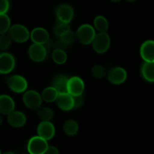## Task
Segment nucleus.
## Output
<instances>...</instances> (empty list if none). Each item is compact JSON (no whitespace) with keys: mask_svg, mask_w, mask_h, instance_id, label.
<instances>
[{"mask_svg":"<svg viewBox=\"0 0 154 154\" xmlns=\"http://www.w3.org/2000/svg\"><path fill=\"white\" fill-rule=\"evenodd\" d=\"M28 55L31 60L35 63H42L46 59L48 51L44 45L33 43L29 48Z\"/></svg>","mask_w":154,"mask_h":154,"instance_id":"6e6552de","label":"nucleus"},{"mask_svg":"<svg viewBox=\"0 0 154 154\" xmlns=\"http://www.w3.org/2000/svg\"><path fill=\"white\" fill-rule=\"evenodd\" d=\"M56 129L51 121H42L37 126V135L46 141H50L54 137Z\"/></svg>","mask_w":154,"mask_h":154,"instance_id":"f8f14e48","label":"nucleus"},{"mask_svg":"<svg viewBox=\"0 0 154 154\" xmlns=\"http://www.w3.org/2000/svg\"><path fill=\"white\" fill-rule=\"evenodd\" d=\"M126 1L129 2H135L136 0H126Z\"/></svg>","mask_w":154,"mask_h":154,"instance_id":"c9c22d12","label":"nucleus"},{"mask_svg":"<svg viewBox=\"0 0 154 154\" xmlns=\"http://www.w3.org/2000/svg\"><path fill=\"white\" fill-rule=\"evenodd\" d=\"M41 96H42V101H45L48 103H51V102H54L56 101L57 96H58V93L54 89V87L51 86V87H48L44 89L42 94H41Z\"/></svg>","mask_w":154,"mask_h":154,"instance_id":"4be33fe9","label":"nucleus"},{"mask_svg":"<svg viewBox=\"0 0 154 154\" xmlns=\"http://www.w3.org/2000/svg\"><path fill=\"white\" fill-rule=\"evenodd\" d=\"M11 38L8 33H4L0 35V51L4 52L6 51L11 45Z\"/></svg>","mask_w":154,"mask_h":154,"instance_id":"c85d7f7f","label":"nucleus"},{"mask_svg":"<svg viewBox=\"0 0 154 154\" xmlns=\"http://www.w3.org/2000/svg\"><path fill=\"white\" fill-rule=\"evenodd\" d=\"M38 117L42 121H51L54 117V111L47 106H40L36 110Z\"/></svg>","mask_w":154,"mask_h":154,"instance_id":"5701e85b","label":"nucleus"},{"mask_svg":"<svg viewBox=\"0 0 154 154\" xmlns=\"http://www.w3.org/2000/svg\"><path fill=\"white\" fill-rule=\"evenodd\" d=\"M5 81L8 88L15 93H24L28 88V81L22 75H11L6 78Z\"/></svg>","mask_w":154,"mask_h":154,"instance_id":"f03ea898","label":"nucleus"},{"mask_svg":"<svg viewBox=\"0 0 154 154\" xmlns=\"http://www.w3.org/2000/svg\"><path fill=\"white\" fill-rule=\"evenodd\" d=\"M73 101H74V109H78L84 103V96L83 95H80V96H73Z\"/></svg>","mask_w":154,"mask_h":154,"instance_id":"7c9ffc66","label":"nucleus"},{"mask_svg":"<svg viewBox=\"0 0 154 154\" xmlns=\"http://www.w3.org/2000/svg\"><path fill=\"white\" fill-rule=\"evenodd\" d=\"M140 56L144 62H154V42L147 40L143 42L140 48Z\"/></svg>","mask_w":154,"mask_h":154,"instance_id":"2eb2a0df","label":"nucleus"},{"mask_svg":"<svg viewBox=\"0 0 154 154\" xmlns=\"http://www.w3.org/2000/svg\"><path fill=\"white\" fill-rule=\"evenodd\" d=\"M45 154H60V151L55 146H48Z\"/></svg>","mask_w":154,"mask_h":154,"instance_id":"2f4dec72","label":"nucleus"},{"mask_svg":"<svg viewBox=\"0 0 154 154\" xmlns=\"http://www.w3.org/2000/svg\"><path fill=\"white\" fill-rule=\"evenodd\" d=\"M141 75L144 81L149 83L154 82V62H144L141 67Z\"/></svg>","mask_w":154,"mask_h":154,"instance_id":"a211bd4d","label":"nucleus"},{"mask_svg":"<svg viewBox=\"0 0 154 154\" xmlns=\"http://www.w3.org/2000/svg\"><path fill=\"white\" fill-rule=\"evenodd\" d=\"M69 29H71L69 23H66L62 22V21L57 20V23H56L55 26H54V32L56 35L60 37L61 35H63V33L66 32V31Z\"/></svg>","mask_w":154,"mask_h":154,"instance_id":"bb28decb","label":"nucleus"},{"mask_svg":"<svg viewBox=\"0 0 154 154\" xmlns=\"http://www.w3.org/2000/svg\"><path fill=\"white\" fill-rule=\"evenodd\" d=\"M0 154H2V152H1V150H0Z\"/></svg>","mask_w":154,"mask_h":154,"instance_id":"4c0bfd02","label":"nucleus"},{"mask_svg":"<svg viewBox=\"0 0 154 154\" xmlns=\"http://www.w3.org/2000/svg\"><path fill=\"white\" fill-rule=\"evenodd\" d=\"M107 78L111 84L114 85L123 84L127 79V72L122 67H114L107 73Z\"/></svg>","mask_w":154,"mask_h":154,"instance_id":"1a4fd4ad","label":"nucleus"},{"mask_svg":"<svg viewBox=\"0 0 154 154\" xmlns=\"http://www.w3.org/2000/svg\"><path fill=\"white\" fill-rule=\"evenodd\" d=\"M60 38L61 40V42H63L64 45H72L74 42L76 41V35L74 32H72V30L69 29L68 31H66V32L63 33V35L60 36Z\"/></svg>","mask_w":154,"mask_h":154,"instance_id":"cd10ccee","label":"nucleus"},{"mask_svg":"<svg viewBox=\"0 0 154 154\" xmlns=\"http://www.w3.org/2000/svg\"><path fill=\"white\" fill-rule=\"evenodd\" d=\"M10 9L9 0H0V14H7Z\"/></svg>","mask_w":154,"mask_h":154,"instance_id":"c756f323","label":"nucleus"},{"mask_svg":"<svg viewBox=\"0 0 154 154\" xmlns=\"http://www.w3.org/2000/svg\"><path fill=\"white\" fill-rule=\"evenodd\" d=\"M8 33L11 40L17 43H25L29 39L30 32L27 27L22 24H14L11 26Z\"/></svg>","mask_w":154,"mask_h":154,"instance_id":"7ed1b4c3","label":"nucleus"},{"mask_svg":"<svg viewBox=\"0 0 154 154\" xmlns=\"http://www.w3.org/2000/svg\"><path fill=\"white\" fill-rule=\"evenodd\" d=\"M23 102L27 108L36 111L42 106V99L41 94L35 90H26L23 96Z\"/></svg>","mask_w":154,"mask_h":154,"instance_id":"423d86ee","label":"nucleus"},{"mask_svg":"<svg viewBox=\"0 0 154 154\" xmlns=\"http://www.w3.org/2000/svg\"><path fill=\"white\" fill-rule=\"evenodd\" d=\"M93 27L99 32H107L109 27L108 20L102 15H99L93 20Z\"/></svg>","mask_w":154,"mask_h":154,"instance_id":"412c9836","label":"nucleus"},{"mask_svg":"<svg viewBox=\"0 0 154 154\" xmlns=\"http://www.w3.org/2000/svg\"><path fill=\"white\" fill-rule=\"evenodd\" d=\"M111 1L113 2H120L122 0H111Z\"/></svg>","mask_w":154,"mask_h":154,"instance_id":"f704fd0d","label":"nucleus"},{"mask_svg":"<svg viewBox=\"0 0 154 154\" xmlns=\"http://www.w3.org/2000/svg\"><path fill=\"white\" fill-rule=\"evenodd\" d=\"M75 35L76 38L79 41L80 43L84 45H88L92 44L96 32L93 26L84 23L78 27Z\"/></svg>","mask_w":154,"mask_h":154,"instance_id":"f257e3e1","label":"nucleus"},{"mask_svg":"<svg viewBox=\"0 0 154 154\" xmlns=\"http://www.w3.org/2000/svg\"><path fill=\"white\" fill-rule=\"evenodd\" d=\"M29 38L33 43L45 45L49 41L50 35L46 29L43 27H36L30 32Z\"/></svg>","mask_w":154,"mask_h":154,"instance_id":"4468645a","label":"nucleus"},{"mask_svg":"<svg viewBox=\"0 0 154 154\" xmlns=\"http://www.w3.org/2000/svg\"><path fill=\"white\" fill-rule=\"evenodd\" d=\"M2 154H16V153H14L13 151H6L4 153H2Z\"/></svg>","mask_w":154,"mask_h":154,"instance_id":"72a5a7b5","label":"nucleus"},{"mask_svg":"<svg viewBox=\"0 0 154 154\" xmlns=\"http://www.w3.org/2000/svg\"><path fill=\"white\" fill-rule=\"evenodd\" d=\"M57 106L60 109L64 111H69L74 109V101L73 96H71L69 93H61L58 94L57 99Z\"/></svg>","mask_w":154,"mask_h":154,"instance_id":"dca6fc26","label":"nucleus"},{"mask_svg":"<svg viewBox=\"0 0 154 154\" xmlns=\"http://www.w3.org/2000/svg\"><path fill=\"white\" fill-rule=\"evenodd\" d=\"M52 59L54 63L57 65H63L66 63L68 56L66 53L60 48H57L52 53Z\"/></svg>","mask_w":154,"mask_h":154,"instance_id":"b1692460","label":"nucleus"},{"mask_svg":"<svg viewBox=\"0 0 154 154\" xmlns=\"http://www.w3.org/2000/svg\"><path fill=\"white\" fill-rule=\"evenodd\" d=\"M92 45L95 52L103 54L108 51L111 46V38L107 32H99L95 36Z\"/></svg>","mask_w":154,"mask_h":154,"instance_id":"20e7f679","label":"nucleus"},{"mask_svg":"<svg viewBox=\"0 0 154 154\" xmlns=\"http://www.w3.org/2000/svg\"><path fill=\"white\" fill-rule=\"evenodd\" d=\"M20 154H29L28 152H23V153H20Z\"/></svg>","mask_w":154,"mask_h":154,"instance_id":"e433bc0d","label":"nucleus"},{"mask_svg":"<svg viewBox=\"0 0 154 154\" xmlns=\"http://www.w3.org/2000/svg\"><path fill=\"white\" fill-rule=\"evenodd\" d=\"M16 60L13 54L8 52L0 53V74L8 75L14 69Z\"/></svg>","mask_w":154,"mask_h":154,"instance_id":"0eeeda50","label":"nucleus"},{"mask_svg":"<svg viewBox=\"0 0 154 154\" xmlns=\"http://www.w3.org/2000/svg\"><path fill=\"white\" fill-rule=\"evenodd\" d=\"M75 11L74 9L69 4H61L57 8L56 10V16L57 20L62 22L70 23L74 18Z\"/></svg>","mask_w":154,"mask_h":154,"instance_id":"9d476101","label":"nucleus"},{"mask_svg":"<svg viewBox=\"0 0 154 154\" xmlns=\"http://www.w3.org/2000/svg\"><path fill=\"white\" fill-rule=\"evenodd\" d=\"M85 90V84L82 78L78 76H73L69 78L68 81V93L72 96L83 95Z\"/></svg>","mask_w":154,"mask_h":154,"instance_id":"9b49d317","label":"nucleus"},{"mask_svg":"<svg viewBox=\"0 0 154 154\" xmlns=\"http://www.w3.org/2000/svg\"><path fill=\"white\" fill-rule=\"evenodd\" d=\"M3 117H2V114H0V126H1L2 124V123H3Z\"/></svg>","mask_w":154,"mask_h":154,"instance_id":"473e14b6","label":"nucleus"},{"mask_svg":"<svg viewBox=\"0 0 154 154\" xmlns=\"http://www.w3.org/2000/svg\"><path fill=\"white\" fill-rule=\"evenodd\" d=\"M79 130L78 123L74 119H69L66 120L63 125V131L68 136H74L76 135Z\"/></svg>","mask_w":154,"mask_h":154,"instance_id":"aec40b11","label":"nucleus"},{"mask_svg":"<svg viewBox=\"0 0 154 154\" xmlns=\"http://www.w3.org/2000/svg\"><path fill=\"white\" fill-rule=\"evenodd\" d=\"M48 141L35 135L29 138L27 143V152L29 154H45L48 147Z\"/></svg>","mask_w":154,"mask_h":154,"instance_id":"39448f33","label":"nucleus"},{"mask_svg":"<svg viewBox=\"0 0 154 154\" xmlns=\"http://www.w3.org/2000/svg\"><path fill=\"white\" fill-rule=\"evenodd\" d=\"M108 71L107 69L102 65H96L93 66V69L91 70V74L93 77L97 79H102V78H105L107 75Z\"/></svg>","mask_w":154,"mask_h":154,"instance_id":"a878e982","label":"nucleus"},{"mask_svg":"<svg viewBox=\"0 0 154 154\" xmlns=\"http://www.w3.org/2000/svg\"><path fill=\"white\" fill-rule=\"evenodd\" d=\"M11 26V21L7 14H0V35L8 33Z\"/></svg>","mask_w":154,"mask_h":154,"instance_id":"393cba45","label":"nucleus"},{"mask_svg":"<svg viewBox=\"0 0 154 154\" xmlns=\"http://www.w3.org/2000/svg\"><path fill=\"white\" fill-rule=\"evenodd\" d=\"M7 121L8 124L12 127L21 128L26 125L27 118L23 112L14 110L7 115Z\"/></svg>","mask_w":154,"mask_h":154,"instance_id":"ddd939ff","label":"nucleus"},{"mask_svg":"<svg viewBox=\"0 0 154 154\" xmlns=\"http://www.w3.org/2000/svg\"><path fill=\"white\" fill-rule=\"evenodd\" d=\"M68 81L69 78L65 75H59L53 81L52 87H54L58 94L68 93Z\"/></svg>","mask_w":154,"mask_h":154,"instance_id":"6ab92c4d","label":"nucleus"},{"mask_svg":"<svg viewBox=\"0 0 154 154\" xmlns=\"http://www.w3.org/2000/svg\"><path fill=\"white\" fill-rule=\"evenodd\" d=\"M15 109V102L12 97L7 94L0 95V114L8 115Z\"/></svg>","mask_w":154,"mask_h":154,"instance_id":"f3484780","label":"nucleus"}]
</instances>
